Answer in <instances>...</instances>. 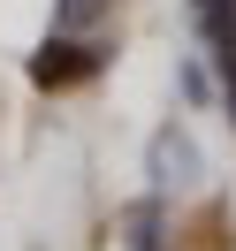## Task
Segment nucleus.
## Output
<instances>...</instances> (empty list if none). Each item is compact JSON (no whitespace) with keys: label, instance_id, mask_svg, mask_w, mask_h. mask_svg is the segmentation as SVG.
Segmentation results:
<instances>
[{"label":"nucleus","instance_id":"nucleus-2","mask_svg":"<svg viewBox=\"0 0 236 251\" xmlns=\"http://www.w3.org/2000/svg\"><path fill=\"white\" fill-rule=\"evenodd\" d=\"M190 175H198V145H190L183 137V129H160V137H153V183L160 190H175V183H190Z\"/></svg>","mask_w":236,"mask_h":251},{"label":"nucleus","instance_id":"nucleus-1","mask_svg":"<svg viewBox=\"0 0 236 251\" xmlns=\"http://www.w3.org/2000/svg\"><path fill=\"white\" fill-rule=\"evenodd\" d=\"M107 61V53L99 46H77V38H46V46H38V61H31V84H46V92H61V84H84L92 76V69Z\"/></svg>","mask_w":236,"mask_h":251},{"label":"nucleus","instance_id":"nucleus-3","mask_svg":"<svg viewBox=\"0 0 236 251\" xmlns=\"http://www.w3.org/2000/svg\"><path fill=\"white\" fill-rule=\"evenodd\" d=\"M99 16H107V0H61L53 8V31H92Z\"/></svg>","mask_w":236,"mask_h":251}]
</instances>
